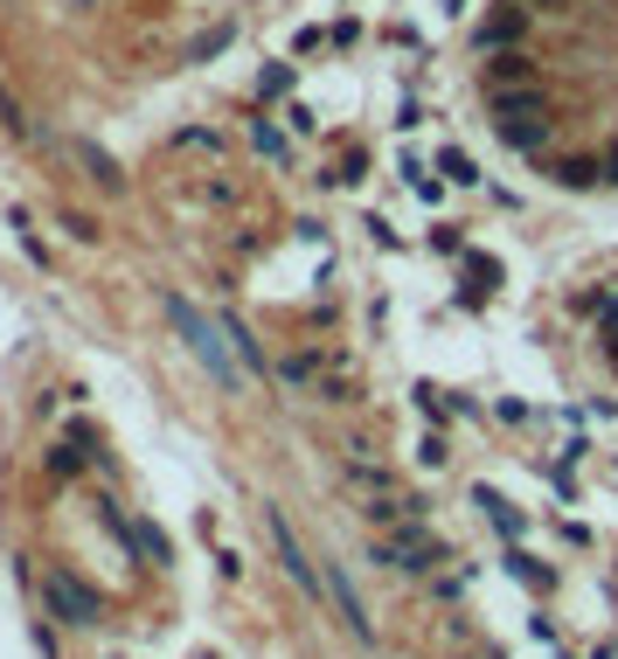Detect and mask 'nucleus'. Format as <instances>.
I'll list each match as a JSON object with an SVG mask.
<instances>
[{"label": "nucleus", "mask_w": 618, "mask_h": 659, "mask_svg": "<svg viewBox=\"0 0 618 659\" xmlns=\"http://www.w3.org/2000/svg\"><path fill=\"white\" fill-rule=\"evenodd\" d=\"M522 29H528V14H522V8L486 14V21H480V49H486V56H494V49H514V42H522Z\"/></svg>", "instance_id": "nucleus-8"}, {"label": "nucleus", "mask_w": 618, "mask_h": 659, "mask_svg": "<svg viewBox=\"0 0 618 659\" xmlns=\"http://www.w3.org/2000/svg\"><path fill=\"white\" fill-rule=\"evenodd\" d=\"M486 104H494V119H543V112H549V97H543V91H528V84H501V91H486Z\"/></svg>", "instance_id": "nucleus-6"}, {"label": "nucleus", "mask_w": 618, "mask_h": 659, "mask_svg": "<svg viewBox=\"0 0 618 659\" xmlns=\"http://www.w3.org/2000/svg\"><path fill=\"white\" fill-rule=\"evenodd\" d=\"M257 153H271V161H286V140H278V132L257 119Z\"/></svg>", "instance_id": "nucleus-15"}, {"label": "nucleus", "mask_w": 618, "mask_h": 659, "mask_svg": "<svg viewBox=\"0 0 618 659\" xmlns=\"http://www.w3.org/2000/svg\"><path fill=\"white\" fill-rule=\"evenodd\" d=\"M76 161L91 167V181H105V188H119V167H112V153H97V146H84V140H76Z\"/></svg>", "instance_id": "nucleus-12"}, {"label": "nucleus", "mask_w": 618, "mask_h": 659, "mask_svg": "<svg viewBox=\"0 0 618 659\" xmlns=\"http://www.w3.org/2000/svg\"><path fill=\"white\" fill-rule=\"evenodd\" d=\"M494 132H501V146H514V153H543L549 132H556V119H549V112H543V119H494Z\"/></svg>", "instance_id": "nucleus-5"}, {"label": "nucleus", "mask_w": 618, "mask_h": 659, "mask_svg": "<svg viewBox=\"0 0 618 659\" xmlns=\"http://www.w3.org/2000/svg\"><path fill=\"white\" fill-rule=\"evenodd\" d=\"M265 527H271V548H278V563H286V576H292L299 590H313V597H320L327 584H320V569L306 563V548H299V535H292V521H286V514H265Z\"/></svg>", "instance_id": "nucleus-3"}, {"label": "nucleus", "mask_w": 618, "mask_h": 659, "mask_svg": "<svg viewBox=\"0 0 618 659\" xmlns=\"http://www.w3.org/2000/svg\"><path fill=\"white\" fill-rule=\"evenodd\" d=\"M605 181L618 188V140H611V153H605Z\"/></svg>", "instance_id": "nucleus-16"}, {"label": "nucleus", "mask_w": 618, "mask_h": 659, "mask_svg": "<svg viewBox=\"0 0 618 659\" xmlns=\"http://www.w3.org/2000/svg\"><path fill=\"white\" fill-rule=\"evenodd\" d=\"M480 507H486V514H494V527H501V535H507V542H522V527H528V521H522V514H514V507H507V500H494V493H486V486H480Z\"/></svg>", "instance_id": "nucleus-11"}, {"label": "nucleus", "mask_w": 618, "mask_h": 659, "mask_svg": "<svg viewBox=\"0 0 618 659\" xmlns=\"http://www.w3.org/2000/svg\"><path fill=\"white\" fill-rule=\"evenodd\" d=\"M528 56L522 49H494V63H486V91H501V84H528Z\"/></svg>", "instance_id": "nucleus-9"}, {"label": "nucleus", "mask_w": 618, "mask_h": 659, "mask_svg": "<svg viewBox=\"0 0 618 659\" xmlns=\"http://www.w3.org/2000/svg\"><path fill=\"white\" fill-rule=\"evenodd\" d=\"M0 125H8L14 140H29V112H21V104H14L8 91H0Z\"/></svg>", "instance_id": "nucleus-14"}, {"label": "nucleus", "mask_w": 618, "mask_h": 659, "mask_svg": "<svg viewBox=\"0 0 618 659\" xmlns=\"http://www.w3.org/2000/svg\"><path fill=\"white\" fill-rule=\"evenodd\" d=\"M375 563H382V569H390V563H396V569H431V563H437V542L424 535V527L396 521V535L375 548Z\"/></svg>", "instance_id": "nucleus-2"}, {"label": "nucleus", "mask_w": 618, "mask_h": 659, "mask_svg": "<svg viewBox=\"0 0 618 659\" xmlns=\"http://www.w3.org/2000/svg\"><path fill=\"white\" fill-rule=\"evenodd\" d=\"M528 8H570V0H528Z\"/></svg>", "instance_id": "nucleus-18"}, {"label": "nucleus", "mask_w": 618, "mask_h": 659, "mask_svg": "<svg viewBox=\"0 0 618 659\" xmlns=\"http://www.w3.org/2000/svg\"><path fill=\"white\" fill-rule=\"evenodd\" d=\"M437 167H445V181H459V188H480V167L459 146H445V161H437Z\"/></svg>", "instance_id": "nucleus-13"}, {"label": "nucleus", "mask_w": 618, "mask_h": 659, "mask_svg": "<svg viewBox=\"0 0 618 659\" xmlns=\"http://www.w3.org/2000/svg\"><path fill=\"white\" fill-rule=\"evenodd\" d=\"M549 174L563 181V188H577V195L584 188H605V161H556Z\"/></svg>", "instance_id": "nucleus-10"}, {"label": "nucleus", "mask_w": 618, "mask_h": 659, "mask_svg": "<svg viewBox=\"0 0 618 659\" xmlns=\"http://www.w3.org/2000/svg\"><path fill=\"white\" fill-rule=\"evenodd\" d=\"M320 584H327V597H333V611H341V618H348V631H354V639H375V625H369V604H362V597H354V584H348V576H341V569H333V563H327V576H320Z\"/></svg>", "instance_id": "nucleus-4"}, {"label": "nucleus", "mask_w": 618, "mask_h": 659, "mask_svg": "<svg viewBox=\"0 0 618 659\" xmlns=\"http://www.w3.org/2000/svg\"><path fill=\"white\" fill-rule=\"evenodd\" d=\"M167 320H174V327H182V333H188V348L202 354V368H209V375H216L223 389H237V382H244V375H237V354H229V348H223V340H216V327H209V320H202V312H195L188 299H167Z\"/></svg>", "instance_id": "nucleus-1"}, {"label": "nucleus", "mask_w": 618, "mask_h": 659, "mask_svg": "<svg viewBox=\"0 0 618 659\" xmlns=\"http://www.w3.org/2000/svg\"><path fill=\"white\" fill-rule=\"evenodd\" d=\"M605 340H618V306H611V320H605Z\"/></svg>", "instance_id": "nucleus-17"}, {"label": "nucleus", "mask_w": 618, "mask_h": 659, "mask_svg": "<svg viewBox=\"0 0 618 659\" xmlns=\"http://www.w3.org/2000/svg\"><path fill=\"white\" fill-rule=\"evenodd\" d=\"M49 604L63 611V625H97V597H91V590H76L70 576H49Z\"/></svg>", "instance_id": "nucleus-7"}]
</instances>
